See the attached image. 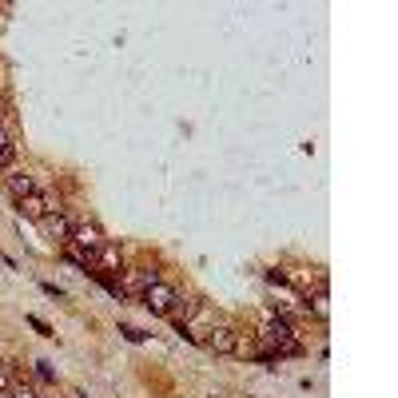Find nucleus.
<instances>
[{
	"mask_svg": "<svg viewBox=\"0 0 398 398\" xmlns=\"http://www.w3.org/2000/svg\"><path fill=\"white\" fill-rule=\"evenodd\" d=\"M311 307H315V319H322V322L331 319V295H327V283H322V279H319V287H315V303Z\"/></svg>",
	"mask_w": 398,
	"mask_h": 398,
	"instance_id": "9d476101",
	"label": "nucleus"
},
{
	"mask_svg": "<svg viewBox=\"0 0 398 398\" xmlns=\"http://www.w3.org/2000/svg\"><path fill=\"white\" fill-rule=\"evenodd\" d=\"M12 155H16V148H12L8 140H0V171H4L8 164H12Z\"/></svg>",
	"mask_w": 398,
	"mask_h": 398,
	"instance_id": "f8f14e48",
	"label": "nucleus"
},
{
	"mask_svg": "<svg viewBox=\"0 0 398 398\" xmlns=\"http://www.w3.org/2000/svg\"><path fill=\"white\" fill-rule=\"evenodd\" d=\"M203 342H208V351H215V355H235V351H239V335L231 331L228 322H215Z\"/></svg>",
	"mask_w": 398,
	"mask_h": 398,
	"instance_id": "7ed1b4c3",
	"label": "nucleus"
},
{
	"mask_svg": "<svg viewBox=\"0 0 398 398\" xmlns=\"http://www.w3.org/2000/svg\"><path fill=\"white\" fill-rule=\"evenodd\" d=\"M40 231H44V239H52V243H68V239H72V219L52 211V215L40 219Z\"/></svg>",
	"mask_w": 398,
	"mask_h": 398,
	"instance_id": "20e7f679",
	"label": "nucleus"
},
{
	"mask_svg": "<svg viewBox=\"0 0 398 398\" xmlns=\"http://www.w3.org/2000/svg\"><path fill=\"white\" fill-rule=\"evenodd\" d=\"M175 303H179V291H175V287H168L164 279L144 291V307H148L152 315H171V311H175Z\"/></svg>",
	"mask_w": 398,
	"mask_h": 398,
	"instance_id": "f03ea898",
	"label": "nucleus"
},
{
	"mask_svg": "<svg viewBox=\"0 0 398 398\" xmlns=\"http://www.w3.org/2000/svg\"><path fill=\"white\" fill-rule=\"evenodd\" d=\"M12 398H40V395L32 390V386H16V390H12Z\"/></svg>",
	"mask_w": 398,
	"mask_h": 398,
	"instance_id": "4468645a",
	"label": "nucleus"
},
{
	"mask_svg": "<svg viewBox=\"0 0 398 398\" xmlns=\"http://www.w3.org/2000/svg\"><path fill=\"white\" fill-rule=\"evenodd\" d=\"M259 339L267 342V351H271L275 359H295V355H303V342L295 339L291 319H283V315H275V319L267 322L263 331H259Z\"/></svg>",
	"mask_w": 398,
	"mask_h": 398,
	"instance_id": "f257e3e1",
	"label": "nucleus"
},
{
	"mask_svg": "<svg viewBox=\"0 0 398 398\" xmlns=\"http://www.w3.org/2000/svg\"><path fill=\"white\" fill-rule=\"evenodd\" d=\"M120 335H124L128 342H144V339H148V335H144L140 327H128V322H120Z\"/></svg>",
	"mask_w": 398,
	"mask_h": 398,
	"instance_id": "9b49d317",
	"label": "nucleus"
},
{
	"mask_svg": "<svg viewBox=\"0 0 398 398\" xmlns=\"http://www.w3.org/2000/svg\"><path fill=\"white\" fill-rule=\"evenodd\" d=\"M4 184H8V191H12V199H28V195H36V179L32 175H24V171H12V175H4Z\"/></svg>",
	"mask_w": 398,
	"mask_h": 398,
	"instance_id": "0eeeda50",
	"label": "nucleus"
},
{
	"mask_svg": "<svg viewBox=\"0 0 398 398\" xmlns=\"http://www.w3.org/2000/svg\"><path fill=\"white\" fill-rule=\"evenodd\" d=\"M36 379L40 382H56V375H52V366H48V362H36Z\"/></svg>",
	"mask_w": 398,
	"mask_h": 398,
	"instance_id": "ddd939ff",
	"label": "nucleus"
},
{
	"mask_svg": "<svg viewBox=\"0 0 398 398\" xmlns=\"http://www.w3.org/2000/svg\"><path fill=\"white\" fill-rule=\"evenodd\" d=\"M68 243L92 259L96 251H100V243H104V235H100V228H92V223H80V228H72V239H68Z\"/></svg>",
	"mask_w": 398,
	"mask_h": 398,
	"instance_id": "39448f33",
	"label": "nucleus"
},
{
	"mask_svg": "<svg viewBox=\"0 0 398 398\" xmlns=\"http://www.w3.org/2000/svg\"><path fill=\"white\" fill-rule=\"evenodd\" d=\"M92 271H120V247L115 243H100V251L92 255Z\"/></svg>",
	"mask_w": 398,
	"mask_h": 398,
	"instance_id": "6e6552de",
	"label": "nucleus"
},
{
	"mask_svg": "<svg viewBox=\"0 0 398 398\" xmlns=\"http://www.w3.org/2000/svg\"><path fill=\"white\" fill-rule=\"evenodd\" d=\"M20 215H28V219H44V215H52L56 211V203H52V195H44V191H36V195H28V199H20L16 203Z\"/></svg>",
	"mask_w": 398,
	"mask_h": 398,
	"instance_id": "423d86ee",
	"label": "nucleus"
},
{
	"mask_svg": "<svg viewBox=\"0 0 398 398\" xmlns=\"http://www.w3.org/2000/svg\"><path fill=\"white\" fill-rule=\"evenodd\" d=\"M155 283H159V275H155L152 267H140V271H132V287H124V291H135V295L144 299V291L155 287Z\"/></svg>",
	"mask_w": 398,
	"mask_h": 398,
	"instance_id": "1a4fd4ad",
	"label": "nucleus"
},
{
	"mask_svg": "<svg viewBox=\"0 0 398 398\" xmlns=\"http://www.w3.org/2000/svg\"><path fill=\"white\" fill-rule=\"evenodd\" d=\"M4 112H8V104H4V100H0V124H4Z\"/></svg>",
	"mask_w": 398,
	"mask_h": 398,
	"instance_id": "2eb2a0df",
	"label": "nucleus"
},
{
	"mask_svg": "<svg viewBox=\"0 0 398 398\" xmlns=\"http://www.w3.org/2000/svg\"><path fill=\"white\" fill-rule=\"evenodd\" d=\"M0 398H12V390H0Z\"/></svg>",
	"mask_w": 398,
	"mask_h": 398,
	"instance_id": "dca6fc26",
	"label": "nucleus"
}]
</instances>
